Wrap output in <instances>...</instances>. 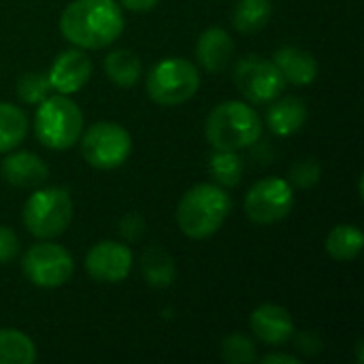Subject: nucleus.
<instances>
[{
    "instance_id": "nucleus-1",
    "label": "nucleus",
    "mask_w": 364,
    "mask_h": 364,
    "mask_svg": "<svg viewBox=\"0 0 364 364\" xmlns=\"http://www.w3.org/2000/svg\"><path fill=\"white\" fill-rule=\"evenodd\" d=\"M66 41L83 49H102L124 32V13L115 0H73L60 17Z\"/></svg>"
},
{
    "instance_id": "nucleus-2",
    "label": "nucleus",
    "mask_w": 364,
    "mask_h": 364,
    "mask_svg": "<svg viewBox=\"0 0 364 364\" xmlns=\"http://www.w3.org/2000/svg\"><path fill=\"white\" fill-rule=\"evenodd\" d=\"M230 209L232 203L224 188L213 183H198L181 196L177 207V224L186 237L203 241L224 226Z\"/></svg>"
},
{
    "instance_id": "nucleus-3",
    "label": "nucleus",
    "mask_w": 364,
    "mask_h": 364,
    "mask_svg": "<svg viewBox=\"0 0 364 364\" xmlns=\"http://www.w3.org/2000/svg\"><path fill=\"white\" fill-rule=\"evenodd\" d=\"M205 134L213 149L237 151L260 139L262 119L250 105L241 100H226L209 113Z\"/></svg>"
},
{
    "instance_id": "nucleus-4",
    "label": "nucleus",
    "mask_w": 364,
    "mask_h": 364,
    "mask_svg": "<svg viewBox=\"0 0 364 364\" xmlns=\"http://www.w3.org/2000/svg\"><path fill=\"white\" fill-rule=\"evenodd\" d=\"M38 111L34 117V130L38 141L49 149H68L73 147L83 130V113L75 100L66 94L47 96L38 102Z\"/></svg>"
},
{
    "instance_id": "nucleus-5",
    "label": "nucleus",
    "mask_w": 364,
    "mask_h": 364,
    "mask_svg": "<svg viewBox=\"0 0 364 364\" xmlns=\"http://www.w3.org/2000/svg\"><path fill=\"white\" fill-rule=\"evenodd\" d=\"M21 220L36 239H53L73 222V198L64 188L36 190L26 200Z\"/></svg>"
},
{
    "instance_id": "nucleus-6",
    "label": "nucleus",
    "mask_w": 364,
    "mask_h": 364,
    "mask_svg": "<svg viewBox=\"0 0 364 364\" xmlns=\"http://www.w3.org/2000/svg\"><path fill=\"white\" fill-rule=\"evenodd\" d=\"M200 85V75L190 60L166 58L147 75V94L156 105L175 107L188 102Z\"/></svg>"
},
{
    "instance_id": "nucleus-7",
    "label": "nucleus",
    "mask_w": 364,
    "mask_h": 364,
    "mask_svg": "<svg viewBox=\"0 0 364 364\" xmlns=\"http://www.w3.org/2000/svg\"><path fill=\"white\" fill-rule=\"evenodd\" d=\"M132 151L130 132L115 122H98L85 130L81 139V154L85 162L100 171L122 166Z\"/></svg>"
},
{
    "instance_id": "nucleus-8",
    "label": "nucleus",
    "mask_w": 364,
    "mask_h": 364,
    "mask_svg": "<svg viewBox=\"0 0 364 364\" xmlns=\"http://www.w3.org/2000/svg\"><path fill=\"white\" fill-rule=\"evenodd\" d=\"M235 85L245 96V100L254 105L273 102L282 96L286 87V79L273 60H264L260 55H245L235 64Z\"/></svg>"
},
{
    "instance_id": "nucleus-9",
    "label": "nucleus",
    "mask_w": 364,
    "mask_h": 364,
    "mask_svg": "<svg viewBox=\"0 0 364 364\" xmlns=\"http://www.w3.org/2000/svg\"><path fill=\"white\" fill-rule=\"evenodd\" d=\"M21 271L34 286L51 290L64 286L73 277L75 260L62 245L36 243L23 254Z\"/></svg>"
},
{
    "instance_id": "nucleus-10",
    "label": "nucleus",
    "mask_w": 364,
    "mask_h": 364,
    "mask_svg": "<svg viewBox=\"0 0 364 364\" xmlns=\"http://www.w3.org/2000/svg\"><path fill=\"white\" fill-rule=\"evenodd\" d=\"M294 207V190L290 181L267 177L254 183L245 196V213L256 224H275L288 218Z\"/></svg>"
},
{
    "instance_id": "nucleus-11",
    "label": "nucleus",
    "mask_w": 364,
    "mask_h": 364,
    "mask_svg": "<svg viewBox=\"0 0 364 364\" xmlns=\"http://www.w3.org/2000/svg\"><path fill=\"white\" fill-rule=\"evenodd\" d=\"M132 252L117 241H100L85 256V271L100 284H119L130 275Z\"/></svg>"
},
{
    "instance_id": "nucleus-12",
    "label": "nucleus",
    "mask_w": 364,
    "mask_h": 364,
    "mask_svg": "<svg viewBox=\"0 0 364 364\" xmlns=\"http://www.w3.org/2000/svg\"><path fill=\"white\" fill-rule=\"evenodd\" d=\"M49 83H51V90H55L58 94H75L79 92L92 77V62L90 58L83 53V51H77V49H68V51H62L49 73Z\"/></svg>"
},
{
    "instance_id": "nucleus-13",
    "label": "nucleus",
    "mask_w": 364,
    "mask_h": 364,
    "mask_svg": "<svg viewBox=\"0 0 364 364\" xmlns=\"http://www.w3.org/2000/svg\"><path fill=\"white\" fill-rule=\"evenodd\" d=\"M254 335L267 346H282L294 337V320L286 307L279 305H260L250 318Z\"/></svg>"
},
{
    "instance_id": "nucleus-14",
    "label": "nucleus",
    "mask_w": 364,
    "mask_h": 364,
    "mask_svg": "<svg viewBox=\"0 0 364 364\" xmlns=\"http://www.w3.org/2000/svg\"><path fill=\"white\" fill-rule=\"evenodd\" d=\"M235 55V43L222 28H207L196 43V60L209 73H224Z\"/></svg>"
},
{
    "instance_id": "nucleus-15",
    "label": "nucleus",
    "mask_w": 364,
    "mask_h": 364,
    "mask_svg": "<svg viewBox=\"0 0 364 364\" xmlns=\"http://www.w3.org/2000/svg\"><path fill=\"white\" fill-rule=\"evenodd\" d=\"M4 179L15 188H36L49 177V166L32 151H17L2 162Z\"/></svg>"
},
{
    "instance_id": "nucleus-16",
    "label": "nucleus",
    "mask_w": 364,
    "mask_h": 364,
    "mask_svg": "<svg viewBox=\"0 0 364 364\" xmlns=\"http://www.w3.org/2000/svg\"><path fill=\"white\" fill-rule=\"evenodd\" d=\"M307 122V105L299 96H277L267 111V126L277 136H292Z\"/></svg>"
},
{
    "instance_id": "nucleus-17",
    "label": "nucleus",
    "mask_w": 364,
    "mask_h": 364,
    "mask_svg": "<svg viewBox=\"0 0 364 364\" xmlns=\"http://www.w3.org/2000/svg\"><path fill=\"white\" fill-rule=\"evenodd\" d=\"M273 62L279 68L286 83L309 85L318 77V62L314 53L301 47H282L273 53Z\"/></svg>"
},
{
    "instance_id": "nucleus-18",
    "label": "nucleus",
    "mask_w": 364,
    "mask_h": 364,
    "mask_svg": "<svg viewBox=\"0 0 364 364\" xmlns=\"http://www.w3.org/2000/svg\"><path fill=\"white\" fill-rule=\"evenodd\" d=\"M363 230L354 224H339L326 237V254L337 262L356 260L363 252Z\"/></svg>"
},
{
    "instance_id": "nucleus-19",
    "label": "nucleus",
    "mask_w": 364,
    "mask_h": 364,
    "mask_svg": "<svg viewBox=\"0 0 364 364\" xmlns=\"http://www.w3.org/2000/svg\"><path fill=\"white\" fill-rule=\"evenodd\" d=\"M175 260L162 247H147L141 256V275L151 288H168L175 282Z\"/></svg>"
},
{
    "instance_id": "nucleus-20",
    "label": "nucleus",
    "mask_w": 364,
    "mask_h": 364,
    "mask_svg": "<svg viewBox=\"0 0 364 364\" xmlns=\"http://www.w3.org/2000/svg\"><path fill=\"white\" fill-rule=\"evenodd\" d=\"M107 77L119 87H132L141 79V60L130 49H115L105 58Z\"/></svg>"
},
{
    "instance_id": "nucleus-21",
    "label": "nucleus",
    "mask_w": 364,
    "mask_h": 364,
    "mask_svg": "<svg viewBox=\"0 0 364 364\" xmlns=\"http://www.w3.org/2000/svg\"><path fill=\"white\" fill-rule=\"evenodd\" d=\"M271 13V0H239L232 11V23L241 34H254L269 23Z\"/></svg>"
},
{
    "instance_id": "nucleus-22",
    "label": "nucleus",
    "mask_w": 364,
    "mask_h": 364,
    "mask_svg": "<svg viewBox=\"0 0 364 364\" xmlns=\"http://www.w3.org/2000/svg\"><path fill=\"white\" fill-rule=\"evenodd\" d=\"M36 348L32 339L15 328H0V364H32Z\"/></svg>"
},
{
    "instance_id": "nucleus-23",
    "label": "nucleus",
    "mask_w": 364,
    "mask_h": 364,
    "mask_svg": "<svg viewBox=\"0 0 364 364\" xmlns=\"http://www.w3.org/2000/svg\"><path fill=\"white\" fill-rule=\"evenodd\" d=\"M28 132V117L26 113L11 105L0 102V154L15 149Z\"/></svg>"
},
{
    "instance_id": "nucleus-24",
    "label": "nucleus",
    "mask_w": 364,
    "mask_h": 364,
    "mask_svg": "<svg viewBox=\"0 0 364 364\" xmlns=\"http://www.w3.org/2000/svg\"><path fill=\"white\" fill-rule=\"evenodd\" d=\"M209 173L220 188H235L243 175V160L235 151L215 149V154L209 158Z\"/></svg>"
},
{
    "instance_id": "nucleus-25",
    "label": "nucleus",
    "mask_w": 364,
    "mask_h": 364,
    "mask_svg": "<svg viewBox=\"0 0 364 364\" xmlns=\"http://www.w3.org/2000/svg\"><path fill=\"white\" fill-rule=\"evenodd\" d=\"M17 96L19 100L28 102V105H38L43 102L49 92H51V83H49V77L47 73H23L19 79H17Z\"/></svg>"
},
{
    "instance_id": "nucleus-26",
    "label": "nucleus",
    "mask_w": 364,
    "mask_h": 364,
    "mask_svg": "<svg viewBox=\"0 0 364 364\" xmlns=\"http://www.w3.org/2000/svg\"><path fill=\"white\" fill-rule=\"evenodd\" d=\"M222 358L230 364H250L256 360V346L250 337L235 333L222 341Z\"/></svg>"
},
{
    "instance_id": "nucleus-27",
    "label": "nucleus",
    "mask_w": 364,
    "mask_h": 364,
    "mask_svg": "<svg viewBox=\"0 0 364 364\" xmlns=\"http://www.w3.org/2000/svg\"><path fill=\"white\" fill-rule=\"evenodd\" d=\"M290 177H292V183H296L299 188H311L320 179V164L311 158L296 162L290 171Z\"/></svg>"
},
{
    "instance_id": "nucleus-28",
    "label": "nucleus",
    "mask_w": 364,
    "mask_h": 364,
    "mask_svg": "<svg viewBox=\"0 0 364 364\" xmlns=\"http://www.w3.org/2000/svg\"><path fill=\"white\" fill-rule=\"evenodd\" d=\"M19 254V239L9 226H0V264H9Z\"/></svg>"
},
{
    "instance_id": "nucleus-29",
    "label": "nucleus",
    "mask_w": 364,
    "mask_h": 364,
    "mask_svg": "<svg viewBox=\"0 0 364 364\" xmlns=\"http://www.w3.org/2000/svg\"><path fill=\"white\" fill-rule=\"evenodd\" d=\"M296 343H299V348H301L307 356H316V354H320V350H322V341H320V337H318L316 333H301V335L296 337Z\"/></svg>"
},
{
    "instance_id": "nucleus-30",
    "label": "nucleus",
    "mask_w": 364,
    "mask_h": 364,
    "mask_svg": "<svg viewBox=\"0 0 364 364\" xmlns=\"http://www.w3.org/2000/svg\"><path fill=\"white\" fill-rule=\"evenodd\" d=\"M124 9L128 11H134V13H147L151 11L160 0H119Z\"/></svg>"
},
{
    "instance_id": "nucleus-31",
    "label": "nucleus",
    "mask_w": 364,
    "mask_h": 364,
    "mask_svg": "<svg viewBox=\"0 0 364 364\" xmlns=\"http://www.w3.org/2000/svg\"><path fill=\"white\" fill-rule=\"evenodd\" d=\"M262 364H299V358L286 354H269L262 358Z\"/></svg>"
}]
</instances>
